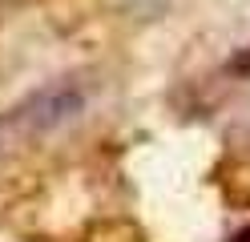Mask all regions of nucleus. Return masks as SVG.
<instances>
[{"label":"nucleus","instance_id":"1","mask_svg":"<svg viewBox=\"0 0 250 242\" xmlns=\"http://www.w3.org/2000/svg\"><path fill=\"white\" fill-rule=\"evenodd\" d=\"M230 242H250V226H242V230H238V234H234Z\"/></svg>","mask_w":250,"mask_h":242}]
</instances>
